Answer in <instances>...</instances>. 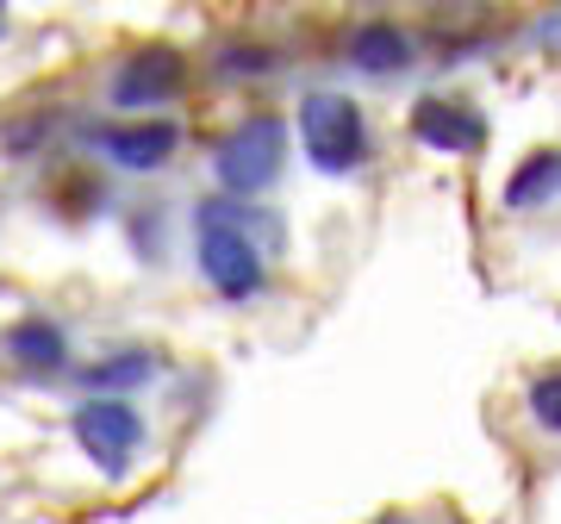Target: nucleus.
<instances>
[{
    "label": "nucleus",
    "instance_id": "obj_3",
    "mask_svg": "<svg viewBox=\"0 0 561 524\" xmlns=\"http://www.w3.org/2000/svg\"><path fill=\"white\" fill-rule=\"evenodd\" d=\"M300 144L306 162L324 175H350L368 157V132H362V106L350 94H306L300 101Z\"/></svg>",
    "mask_w": 561,
    "mask_h": 524
},
{
    "label": "nucleus",
    "instance_id": "obj_8",
    "mask_svg": "<svg viewBox=\"0 0 561 524\" xmlns=\"http://www.w3.org/2000/svg\"><path fill=\"white\" fill-rule=\"evenodd\" d=\"M0 350L20 368H32V375H57V368L69 363V338H62V324H50V319H13L0 331Z\"/></svg>",
    "mask_w": 561,
    "mask_h": 524
},
{
    "label": "nucleus",
    "instance_id": "obj_10",
    "mask_svg": "<svg viewBox=\"0 0 561 524\" xmlns=\"http://www.w3.org/2000/svg\"><path fill=\"white\" fill-rule=\"evenodd\" d=\"M157 356L150 350H119V356H106V363L88 368V387H94V400H113L119 387H144V381H157Z\"/></svg>",
    "mask_w": 561,
    "mask_h": 524
},
{
    "label": "nucleus",
    "instance_id": "obj_4",
    "mask_svg": "<svg viewBox=\"0 0 561 524\" xmlns=\"http://www.w3.org/2000/svg\"><path fill=\"white\" fill-rule=\"evenodd\" d=\"M69 431H76V444L88 449V463L106 468V475H125L131 456H138V444H144V419L125 400H81Z\"/></svg>",
    "mask_w": 561,
    "mask_h": 524
},
{
    "label": "nucleus",
    "instance_id": "obj_9",
    "mask_svg": "<svg viewBox=\"0 0 561 524\" xmlns=\"http://www.w3.org/2000/svg\"><path fill=\"white\" fill-rule=\"evenodd\" d=\"M350 62L368 69V76H393V69L412 62V38L387 20H362L356 32H350Z\"/></svg>",
    "mask_w": 561,
    "mask_h": 524
},
{
    "label": "nucleus",
    "instance_id": "obj_7",
    "mask_svg": "<svg viewBox=\"0 0 561 524\" xmlns=\"http://www.w3.org/2000/svg\"><path fill=\"white\" fill-rule=\"evenodd\" d=\"M412 132H419V144H431L443 157H468V150H481V138H486L481 113H474V106H456V101H419Z\"/></svg>",
    "mask_w": 561,
    "mask_h": 524
},
{
    "label": "nucleus",
    "instance_id": "obj_11",
    "mask_svg": "<svg viewBox=\"0 0 561 524\" xmlns=\"http://www.w3.org/2000/svg\"><path fill=\"white\" fill-rule=\"evenodd\" d=\"M556 182H561V157H556V150H537V157L505 182V206H530L537 194H549Z\"/></svg>",
    "mask_w": 561,
    "mask_h": 524
},
{
    "label": "nucleus",
    "instance_id": "obj_6",
    "mask_svg": "<svg viewBox=\"0 0 561 524\" xmlns=\"http://www.w3.org/2000/svg\"><path fill=\"white\" fill-rule=\"evenodd\" d=\"M187 69H181L175 50H138L131 62H119V76H113V101L131 106V113H150V106L175 101Z\"/></svg>",
    "mask_w": 561,
    "mask_h": 524
},
{
    "label": "nucleus",
    "instance_id": "obj_14",
    "mask_svg": "<svg viewBox=\"0 0 561 524\" xmlns=\"http://www.w3.org/2000/svg\"><path fill=\"white\" fill-rule=\"evenodd\" d=\"M0 38H7V20H0Z\"/></svg>",
    "mask_w": 561,
    "mask_h": 524
},
{
    "label": "nucleus",
    "instance_id": "obj_5",
    "mask_svg": "<svg viewBox=\"0 0 561 524\" xmlns=\"http://www.w3.org/2000/svg\"><path fill=\"white\" fill-rule=\"evenodd\" d=\"M88 144H94L113 169L144 175V169H162V162L175 157L181 132L169 119H119V125H88Z\"/></svg>",
    "mask_w": 561,
    "mask_h": 524
},
{
    "label": "nucleus",
    "instance_id": "obj_13",
    "mask_svg": "<svg viewBox=\"0 0 561 524\" xmlns=\"http://www.w3.org/2000/svg\"><path fill=\"white\" fill-rule=\"evenodd\" d=\"M225 57H231L225 69H238V76H243V69H250V76H256V69H268V57H262V50H225Z\"/></svg>",
    "mask_w": 561,
    "mask_h": 524
},
{
    "label": "nucleus",
    "instance_id": "obj_2",
    "mask_svg": "<svg viewBox=\"0 0 561 524\" xmlns=\"http://www.w3.org/2000/svg\"><path fill=\"white\" fill-rule=\"evenodd\" d=\"M280 162H287V125L275 113H256V119H243L231 138L213 150V175H219L225 194H262V187H275Z\"/></svg>",
    "mask_w": 561,
    "mask_h": 524
},
{
    "label": "nucleus",
    "instance_id": "obj_1",
    "mask_svg": "<svg viewBox=\"0 0 561 524\" xmlns=\"http://www.w3.org/2000/svg\"><path fill=\"white\" fill-rule=\"evenodd\" d=\"M194 250H201V275L219 287L225 300H250L268 282V262H262L256 238H250V219L231 201L194 206Z\"/></svg>",
    "mask_w": 561,
    "mask_h": 524
},
{
    "label": "nucleus",
    "instance_id": "obj_12",
    "mask_svg": "<svg viewBox=\"0 0 561 524\" xmlns=\"http://www.w3.org/2000/svg\"><path fill=\"white\" fill-rule=\"evenodd\" d=\"M530 419L542 431H561V368H549V375L530 381Z\"/></svg>",
    "mask_w": 561,
    "mask_h": 524
}]
</instances>
